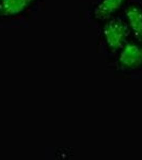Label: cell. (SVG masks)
I'll return each instance as SVG.
<instances>
[{
    "label": "cell",
    "instance_id": "3",
    "mask_svg": "<svg viewBox=\"0 0 142 160\" xmlns=\"http://www.w3.org/2000/svg\"><path fill=\"white\" fill-rule=\"evenodd\" d=\"M126 14L130 25L135 34L142 40V12L138 8L132 7L128 9Z\"/></svg>",
    "mask_w": 142,
    "mask_h": 160
},
{
    "label": "cell",
    "instance_id": "2",
    "mask_svg": "<svg viewBox=\"0 0 142 160\" xmlns=\"http://www.w3.org/2000/svg\"><path fill=\"white\" fill-rule=\"evenodd\" d=\"M124 0H104L95 11L97 18L105 19L120 8Z\"/></svg>",
    "mask_w": 142,
    "mask_h": 160
},
{
    "label": "cell",
    "instance_id": "1",
    "mask_svg": "<svg viewBox=\"0 0 142 160\" xmlns=\"http://www.w3.org/2000/svg\"><path fill=\"white\" fill-rule=\"evenodd\" d=\"M126 28L120 20H112L106 25L104 34L108 43L112 47H118L126 34Z\"/></svg>",
    "mask_w": 142,
    "mask_h": 160
},
{
    "label": "cell",
    "instance_id": "4",
    "mask_svg": "<svg viewBox=\"0 0 142 160\" xmlns=\"http://www.w3.org/2000/svg\"><path fill=\"white\" fill-rule=\"evenodd\" d=\"M29 1L30 0H1V9L4 13L13 15L23 11Z\"/></svg>",
    "mask_w": 142,
    "mask_h": 160
}]
</instances>
